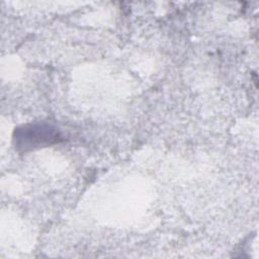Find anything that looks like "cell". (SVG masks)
I'll list each match as a JSON object with an SVG mask.
<instances>
[{
    "label": "cell",
    "mask_w": 259,
    "mask_h": 259,
    "mask_svg": "<svg viewBox=\"0 0 259 259\" xmlns=\"http://www.w3.org/2000/svg\"><path fill=\"white\" fill-rule=\"evenodd\" d=\"M14 145L18 152H28L62 141L60 130L48 122L23 124L14 131Z\"/></svg>",
    "instance_id": "cell-1"
}]
</instances>
